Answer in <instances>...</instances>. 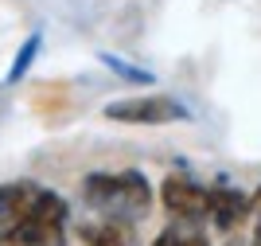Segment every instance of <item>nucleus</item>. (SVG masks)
Segmentation results:
<instances>
[{"label":"nucleus","instance_id":"6e6552de","mask_svg":"<svg viewBox=\"0 0 261 246\" xmlns=\"http://www.w3.org/2000/svg\"><path fill=\"white\" fill-rule=\"evenodd\" d=\"M152 246H211L207 231L199 223H187V219H179V223L164 227L160 235L152 238Z\"/></svg>","mask_w":261,"mask_h":246},{"label":"nucleus","instance_id":"9d476101","mask_svg":"<svg viewBox=\"0 0 261 246\" xmlns=\"http://www.w3.org/2000/svg\"><path fill=\"white\" fill-rule=\"evenodd\" d=\"M101 63L113 71V75H121L125 82H141V86H148L152 82V75L148 71H141V66H133V63H125V59H117V55H101Z\"/></svg>","mask_w":261,"mask_h":246},{"label":"nucleus","instance_id":"39448f33","mask_svg":"<svg viewBox=\"0 0 261 246\" xmlns=\"http://www.w3.org/2000/svg\"><path fill=\"white\" fill-rule=\"evenodd\" d=\"M35 195H39V184H32V180L0 184V246H12L23 215L32 211V204H35Z\"/></svg>","mask_w":261,"mask_h":246},{"label":"nucleus","instance_id":"9b49d317","mask_svg":"<svg viewBox=\"0 0 261 246\" xmlns=\"http://www.w3.org/2000/svg\"><path fill=\"white\" fill-rule=\"evenodd\" d=\"M250 246H261V192L253 195V238Z\"/></svg>","mask_w":261,"mask_h":246},{"label":"nucleus","instance_id":"f03ea898","mask_svg":"<svg viewBox=\"0 0 261 246\" xmlns=\"http://www.w3.org/2000/svg\"><path fill=\"white\" fill-rule=\"evenodd\" d=\"M66 223H70L66 199L51 188H39V195H35L32 211L23 215L12 246H66Z\"/></svg>","mask_w":261,"mask_h":246},{"label":"nucleus","instance_id":"20e7f679","mask_svg":"<svg viewBox=\"0 0 261 246\" xmlns=\"http://www.w3.org/2000/svg\"><path fill=\"white\" fill-rule=\"evenodd\" d=\"M160 204L172 219H187V223H203L207 219V188L195 184L187 172H172L160 184Z\"/></svg>","mask_w":261,"mask_h":246},{"label":"nucleus","instance_id":"1a4fd4ad","mask_svg":"<svg viewBox=\"0 0 261 246\" xmlns=\"http://www.w3.org/2000/svg\"><path fill=\"white\" fill-rule=\"evenodd\" d=\"M39 47H43V35L32 32L28 39H23V47L16 51V59H12V66H8V75H4V82H20V78L32 71V63H35V55H39Z\"/></svg>","mask_w":261,"mask_h":246},{"label":"nucleus","instance_id":"423d86ee","mask_svg":"<svg viewBox=\"0 0 261 246\" xmlns=\"http://www.w3.org/2000/svg\"><path fill=\"white\" fill-rule=\"evenodd\" d=\"M253 215V195L238 192V188H207V219L218 231H238Z\"/></svg>","mask_w":261,"mask_h":246},{"label":"nucleus","instance_id":"7ed1b4c3","mask_svg":"<svg viewBox=\"0 0 261 246\" xmlns=\"http://www.w3.org/2000/svg\"><path fill=\"white\" fill-rule=\"evenodd\" d=\"M106 118L125 125H172V121H187L191 109L172 94H137L106 106Z\"/></svg>","mask_w":261,"mask_h":246},{"label":"nucleus","instance_id":"0eeeda50","mask_svg":"<svg viewBox=\"0 0 261 246\" xmlns=\"http://www.w3.org/2000/svg\"><path fill=\"white\" fill-rule=\"evenodd\" d=\"M78 238L86 246H137L133 242V223H121V219H101V223H90L78 231Z\"/></svg>","mask_w":261,"mask_h":246},{"label":"nucleus","instance_id":"f8f14e48","mask_svg":"<svg viewBox=\"0 0 261 246\" xmlns=\"http://www.w3.org/2000/svg\"><path fill=\"white\" fill-rule=\"evenodd\" d=\"M226 246H238V238H234V231H230V238H226Z\"/></svg>","mask_w":261,"mask_h":246},{"label":"nucleus","instance_id":"f257e3e1","mask_svg":"<svg viewBox=\"0 0 261 246\" xmlns=\"http://www.w3.org/2000/svg\"><path fill=\"white\" fill-rule=\"evenodd\" d=\"M82 199L86 207L101 215V219H121L133 223L152 207V188L144 180V172L125 168V172H90L82 180Z\"/></svg>","mask_w":261,"mask_h":246}]
</instances>
